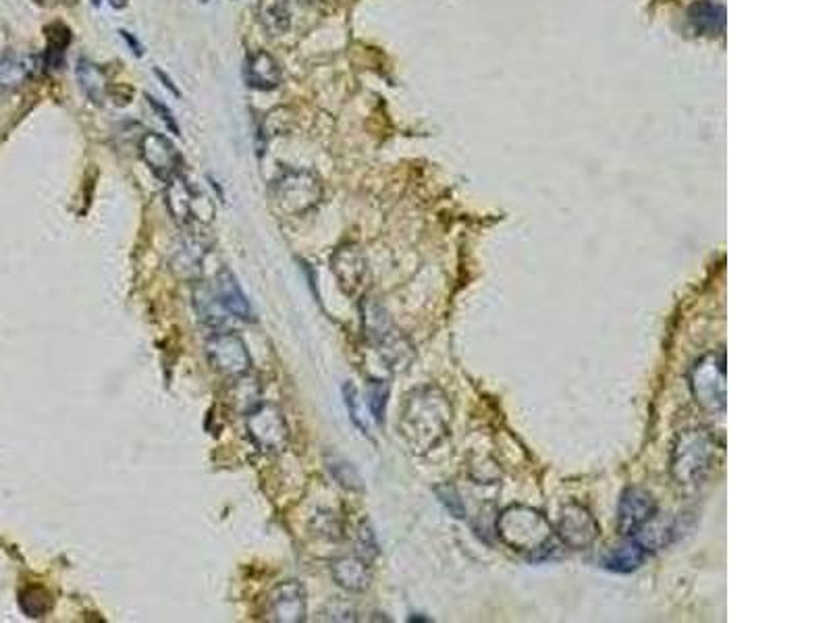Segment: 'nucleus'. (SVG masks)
<instances>
[{"mask_svg": "<svg viewBox=\"0 0 831 623\" xmlns=\"http://www.w3.org/2000/svg\"><path fill=\"white\" fill-rule=\"evenodd\" d=\"M451 416L453 408L445 391L435 385H422L401 401L397 430L412 453L424 455L449 437Z\"/></svg>", "mask_w": 831, "mask_h": 623, "instance_id": "nucleus-1", "label": "nucleus"}, {"mask_svg": "<svg viewBox=\"0 0 831 623\" xmlns=\"http://www.w3.org/2000/svg\"><path fill=\"white\" fill-rule=\"evenodd\" d=\"M721 447L711 432L703 428L682 430L674 441L669 472L674 482L684 491L699 489L715 472Z\"/></svg>", "mask_w": 831, "mask_h": 623, "instance_id": "nucleus-2", "label": "nucleus"}, {"mask_svg": "<svg viewBox=\"0 0 831 623\" xmlns=\"http://www.w3.org/2000/svg\"><path fill=\"white\" fill-rule=\"evenodd\" d=\"M497 536L501 543L524 557H539L551 551L555 528L543 511L530 505H509L497 518Z\"/></svg>", "mask_w": 831, "mask_h": 623, "instance_id": "nucleus-3", "label": "nucleus"}, {"mask_svg": "<svg viewBox=\"0 0 831 623\" xmlns=\"http://www.w3.org/2000/svg\"><path fill=\"white\" fill-rule=\"evenodd\" d=\"M362 322H364V333L368 341L379 349L383 362L389 370L399 372L406 370L414 360V347L412 343L401 335L393 322L389 320L387 312L372 300L362 302Z\"/></svg>", "mask_w": 831, "mask_h": 623, "instance_id": "nucleus-4", "label": "nucleus"}, {"mask_svg": "<svg viewBox=\"0 0 831 623\" xmlns=\"http://www.w3.org/2000/svg\"><path fill=\"white\" fill-rule=\"evenodd\" d=\"M690 391L701 410L723 414L728 405V368L723 351H709L690 370Z\"/></svg>", "mask_w": 831, "mask_h": 623, "instance_id": "nucleus-5", "label": "nucleus"}, {"mask_svg": "<svg viewBox=\"0 0 831 623\" xmlns=\"http://www.w3.org/2000/svg\"><path fill=\"white\" fill-rule=\"evenodd\" d=\"M277 208L289 216H302L323 200V183L310 171H285L273 185Z\"/></svg>", "mask_w": 831, "mask_h": 623, "instance_id": "nucleus-6", "label": "nucleus"}, {"mask_svg": "<svg viewBox=\"0 0 831 623\" xmlns=\"http://www.w3.org/2000/svg\"><path fill=\"white\" fill-rule=\"evenodd\" d=\"M167 208L177 225L194 227L212 221V202L194 189L181 173L167 181Z\"/></svg>", "mask_w": 831, "mask_h": 623, "instance_id": "nucleus-7", "label": "nucleus"}, {"mask_svg": "<svg viewBox=\"0 0 831 623\" xmlns=\"http://www.w3.org/2000/svg\"><path fill=\"white\" fill-rule=\"evenodd\" d=\"M246 430L252 443L264 453H281L289 445V426L273 403H258L246 414Z\"/></svg>", "mask_w": 831, "mask_h": 623, "instance_id": "nucleus-8", "label": "nucleus"}, {"mask_svg": "<svg viewBox=\"0 0 831 623\" xmlns=\"http://www.w3.org/2000/svg\"><path fill=\"white\" fill-rule=\"evenodd\" d=\"M601 534V526L593 511L578 501L561 505L555 536L572 551L591 549Z\"/></svg>", "mask_w": 831, "mask_h": 623, "instance_id": "nucleus-9", "label": "nucleus"}, {"mask_svg": "<svg viewBox=\"0 0 831 623\" xmlns=\"http://www.w3.org/2000/svg\"><path fill=\"white\" fill-rule=\"evenodd\" d=\"M206 356L210 366L227 378L244 376L252 368L246 341L233 331H214L206 341Z\"/></svg>", "mask_w": 831, "mask_h": 623, "instance_id": "nucleus-10", "label": "nucleus"}, {"mask_svg": "<svg viewBox=\"0 0 831 623\" xmlns=\"http://www.w3.org/2000/svg\"><path fill=\"white\" fill-rule=\"evenodd\" d=\"M308 617L306 588L298 580H285L266 599V619L273 623H302Z\"/></svg>", "mask_w": 831, "mask_h": 623, "instance_id": "nucleus-11", "label": "nucleus"}, {"mask_svg": "<svg viewBox=\"0 0 831 623\" xmlns=\"http://www.w3.org/2000/svg\"><path fill=\"white\" fill-rule=\"evenodd\" d=\"M331 270L345 295H362L368 279V264L364 254L354 243H343L331 256Z\"/></svg>", "mask_w": 831, "mask_h": 623, "instance_id": "nucleus-12", "label": "nucleus"}, {"mask_svg": "<svg viewBox=\"0 0 831 623\" xmlns=\"http://www.w3.org/2000/svg\"><path fill=\"white\" fill-rule=\"evenodd\" d=\"M657 516L655 497L638 486H630L624 491L618 507V532L628 538L634 536L642 526L649 524Z\"/></svg>", "mask_w": 831, "mask_h": 623, "instance_id": "nucleus-13", "label": "nucleus"}, {"mask_svg": "<svg viewBox=\"0 0 831 623\" xmlns=\"http://www.w3.org/2000/svg\"><path fill=\"white\" fill-rule=\"evenodd\" d=\"M140 152L148 169L160 181H169L175 175H179L181 156L167 135L156 133V131L144 133V138L140 142Z\"/></svg>", "mask_w": 831, "mask_h": 623, "instance_id": "nucleus-14", "label": "nucleus"}, {"mask_svg": "<svg viewBox=\"0 0 831 623\" xmlns=\"http://www.w3.org/2000/svg\"><path fill=\"white\" fill-rule=\"evenodd\" d=\"M333 582L343 588L345 592H364L370 588L372 570L370 561L362 559L360 555H343L331 561L329 565Z\"/></svg>", "mask_w": 831, "mask_h": 623, "instance_id": "nucleus-15", "label": "nucleus"}, {"mask_svg": "<svg viewBox=\"0 0 831 623\" xmlns=\"http://www.w3.org/2000/svg\"><path fill=\"white\" fill-rule=\"evenodd\" d=\"M244 79H246L248 88L252 90L271 92L281 86L283 73L275 57H271V54L264 50H258V52L248 54L246 65H244Z\"/></svg>", "mask_w": 831, "mask_h": 623, "instance_id": "nucleus-16", "label": "nucleus"}, {"mask_svg": "<svg viewBox=\"0 0 831 623\" xmlns=\"http://www.w3.org/2000/svg\"><path fill=\"white\" fill-rule=\"evenodd\" d=\"M212 291H214V295H217V300L223 306V310L231 318L252 320V306H250L246 293L241 291V285L237 283L235 275L231 273L229 268H223L221 273L217 275V281H214Z\"/></svg>", "mask_w": 831, "mask_h": 623, "instance_id": "nucleus-17", "label": "nucleus"}, {"mask_svg": "<svg viewBox=\"0 0 831 623\" xmlns=\"http://www.w3.org/2000/svg\"><path fill=\"white\" fill-rule=\"evenodd\" d=\"M649 551L634 536H628L620 547H613L601 557V567L613 574H632L647 561Z\"/></svg>", "mask_w": 831, "mask_h": 623, "instance_id": "nucleus-18", "label": "nucleus"}, {"mask_svg": "<svg viewBox=\"0 0 831 623\" xmlns=\"http://www.w3.org/2000/svg\"><path fill=\"white\" fill-rule=\"evenodd\" d=\"M688 21L694 34L715 38L726 30V9L711 0H699L688 9Z\"/></svg>", "mask_w": 831, "mask_h": 623, "instance_id": "nucleus-19", "label": "nucleus"}, {"mask_svg": "<svg viewBox=\"0 0 831 623\" xmlns=\"http://www.w3.org/2000/svg\"><path fill=\"white\" fill-rule=\"evenodd\" d=\"M36 71V59L28 57V54L19 52H7L3 59H0V88L3 90H15L23 86Z\"/></svg>", "mask_w": 831, "mask_h": 623, "instance_id": "nucleus-20", "label": "nucleus"}, {"mask_svg": "<svg viewBox=\"0 0 831 623\" xmlns=\"http://www.w3.org/2000/svg\"><path fill=\"white\" fill-rule=\"evenodd\" d=\"M75 75H77L79 86H82V90L92 102L100 104L106 98V94H109V79H106L104 71L96 63L82 59L77 63Z\"/></svg>", "mask_w": 831, "mask_h": 623, "instance_id": "nucleus-21", "label": "nucleus"}, {"mask_svg": "<svg viewBox=\"0 0 831 623\" xmlns=\"http://www.w3.org/2000/svg\"><path fill=\"white\" fill-rule=\"evenodd\" d=\"M258 17L264 25V30L271 36L285 34L291 25L289 0H260Z\"/></svg>", "mask_w": 831, "mask_h": 623, "instance_id": "nucleus-22", "label": "nucleus"}, {"mask_svg": "<svg viewBox=\"0 0 831 623\" xmlns=\"http://www.w3.org/2000/svg\"><path fill=\"white\" fill-rule=\"evenodd\" d=\"M194 306H196V312H198L200 320L204 324H208V327L219 329V327H223V324H225L227 312L219 304L217 295H214L212 289L198 287L196 293H194Z\"/></svg>", "mask_w": 831, "mask_h": 623, "instance_id": "nucleus-23", "label": "nucleus"}, {"mask_svg": "<svg viewBox=\"0 0 831 623\" xmlns=\"http://www.w3.org/2000/svg\"><path fill=\"white\" fill-rule=\"evenodd\" d=\"M634 538L638 540V543L645 547L647 551H649V555L651 553H655V551H661V549H665L669 543H672V538H674V526L672 524H665V522H659L657 520V516L649 522V524H645L642 526L636 534H634Z\"/></svg>", "mask_w": 831, "mask_h": 623, "instance_id": "nucleus-24", "label": "nucleus"}, {"mask_svg": "<svg viewBox=\"0 0 831 623\" xmlns=\"http://www.w3.org/2000/svg\"><path fill=\"white\" fill-rule=\"evenodd\" d=\"M19 607L28 617L40 619L52 611V597L42 586H28L19 594Z\"/></svg>", "mask_w": 831, "mask_h": 623, "instance_id": "nucleus-25", "label": "nucleus"}, {"mask_svg": "<svg viewBox=\"0 0 831 623\" xmlns=\"http://www.w3.org/2000/svg\"><path fill=\"white\" fill-rule=\"evenodd\" d=\"M327 470L335 478V482L339 486H343V489H347V491H362L364 489L362 476L356 472V468L350 462H345V459L329 455L327 457Z\"/></svg>", "mask_w": 831, "mask_h": 623, "instance_id": "nucleus-26", "label": "nucleus"}, {"mask_svg": "<svg viewBox=\"0 0 831 623\" xmlns=\"http://www.w3.org/2000/svg\"><path fill=\"white\" fill-rule=\"evenodd\" d=\"M389 383L381 381V378H370L366 383V401L372 418L379 424H385V412H387V401H389Z\"/></svg>", "mask_w": 831, "mask_h": 623, "instance_id": "nucleus-27", "label": "nucleus"}, {"mask_svg": "<svg viewBox=\"0 0 831 623\" xmlns=\"http://www.w3.org/2000/svg\"><path fill=\"white\" fill-rule=\"evenodd\" d=\"M233 381H235L233 391H237V393H233V399L241 403L239 410L244 414H248L252 408H256V405L260 403V385L256 383V378H252L248 374L237 376V378H233Z\"/></svg>", "mask_w": 831, "mask_h": 623, "instance_id": "nucleus-28", "label": "nucleus"}, {"mask_svg": "<svg viewBox=\"0 0 831 623\" xmlns=\"http://www.w3.org/2000/svg\"><path fill=\"white\" fill-rule=\"evenodd\" d=\"M435 495L447 507V511L451 513L453 518H458V520H464L466 518V505L460 499V493H458V489H455L453 484L445 482V484L435 486Z\"/></svg>", "mask_w": 831, "mask_h": 623, "instance_id": "nucleus-29", "label": "nucleus"}, {"mask_svg": "<svg viewBox=\"0 0 831 623\" xmlns=\"http://www.w3.org/2000/svg\"><path fill=\"white\" fill-rule=\"evenodd\" d=\"M356 547H358V555L366 561H372L374 557L379 555V543H377V536H374L372 528L368 522H362L358 532H356Z\"/></svg>", "mask_w": 831, "mask_h": 623, "instance_id": "nucleus-30", "label": "nucleus"}, {"mask_svg": "<svg viewBox=\"0 0 831 623\" xmlns=\"http://www.w3.org/2000/svg\"><path fill=\"white\" fill-rule=\"evenodd\" d=\"M343 399L347 405V412H350L352 422L356 424V428L362 430V435H368V426L362 420V412H360V401H358V389L354 383H345L343 385Z\"/></svg>", "mask_w": 831, "mask_h": 623, "instance_id": "nucleus-31", "label": "nucleus"}, {"mask_svg": "<svg viewBox=\"0 0 831 623\" xmlns=\"http://www.w3.org/2000/svg\"><path fill=\"white\" fill-rule=\"evenodd\" d=\"M320 619H327V621H356V611L350 605L331 603L323 611V617H320Z\"/></svg>", "mask_w": 831, "mask_h": 623, "instance_id": "nucleus-32", "label": "nucleus"}, {"mask_svg": "<svg viewBox=\"0 0 831 623\" xmlns=\"http://www.w3.org/2000/svg\"><path fill=\"white\" fill-rule=\"evenodd\" d=\"M316 522H320V526H316V532L323 534L325 538H337L341 532V524L337 522V518L333 513H320L316 516Z\"/></svg>", "mask_w": 831, "mask_h": 623, "instance_id": "nucleus-33", "label": "nucleus"}, {"mask_svg": "<svg viewBox=\"0 0 831 623\" xmlns=\"http://www.w3.org/2000/svg\"><path fill=\"white\" fill-rule=\"evenodd\" d=\"M146 100H148V104L154 108V113L163 119L165 123H167V127L173 131V133H177L179 135V125H177V121H175V117H173V113L169 111V108L163 104V102H158L154 96H150V94H146Z\"/></svg>", "mask_w": 831, "mask_h": 623, "instance_id": "nucleus-34", "label": "nucleus"}, {"mask_svg": "<svg viewBox=\"0 0 831 623\" xmlns=\"http://www.w3.org/2000/svg\"><path fill=\"white\" fill-rule=\"evenodd\" d=\"M119 34H121V38L129 44V48L133 50V54H136V57H142V54H144V48H142V44H140L136 38H133V34H129V32H125V30H121Z\"/></svg>", "mask_w": 831, "mask_h": 623, "instance_id": "nucleus-35", "label": "nucleus"}, {"mask_svg": "<svg viewBox=\"0 0 831 623\" xmlns=\"http://www.w3.org/2000/svg\"><path fill=\"white\" fill-rule=\"evenodd\" d=\"M154 75H156V77H158L160 81H163V86H165V88H167V90H169V92H171L173 96H177V98L181 96V92L177 90V86L173 84V81H171V77H169V75H167L165 71H160V69H154Z\"/></svg>", "mask_w": 831, "mask_h": 623, "instance_id": "nucleus-36", "label": "nucleus"}, {"mask_svg": "<svg viewBox=\"0 0 831 623\" xmlns=\"http://www.w3.org/2000/svg\"><path fill=\"white\" fill-rule=\"evenodd\" d=\"M92 3H94V5H100L102 0H92ZM106 3H109L113 9H123V7L127 5V0H106Z\"/></svg>", "mask_w": 831, "mask_h": 623, "instance_id": "nucleus-37", "label": "nucleus"}, {"mask_svg": "<svg viewBox=\"0 0 831 623\" xmlns=\"http://www.w3.org/2000/svg\"><path fill=\"white\" fill-rule=\"evenodd\" d=\"M289 3H298V5H304V7H310V5H314V3H318V0H289Z\"/></svg>", "mask_w": 831, "mask_h": 623, "instance_id": "nucleus-38", "label": "nucleus"}, {"mask_svg": "<svg viewBox=\"0 0 831 623\" xmlns=\"http://www.w3.org/2000/svg\"><path fill=\"white\" fill-rule=\"evenodd\" d=\"M202 3H206V0H202Z\"/></svg>", "mask_w": 831, "mask_h": 623, "instance_id": "nucleus-39", "label": "nucleus"}]
</instances>
